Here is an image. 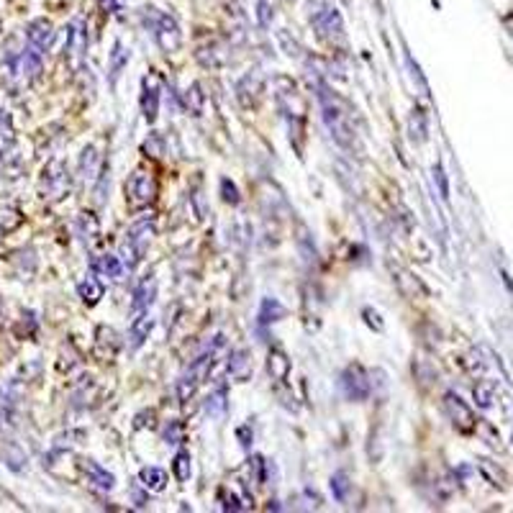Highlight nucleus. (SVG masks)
I'll list each match as a JSON object with an SVG mask.
<instances>
[{"mask_svg": "<svg viewBox=\"0 0 513 513\" xmlns=\"http://www.w3.org/2000/svg\"><path fill=\"white\" fill-rule=\"evenodd\" d=\"M480 473L485 475V477H488L493 485H503V482H505L503 473H500V470H498V467L493 465L490 459H480Z\"/></svg>", "mask_w": 513, "mask_h": 513, "instance_id": "2f4dec72", "label": "nucleus"}, {"mask_svg": "<svg viewBox=\"0 0 513 513\" xmlns=\"http://www.w3.org/2000/svg\"><path fill=\"white\" fill-rule=\"evenodd\" d=\"M172 473L180 482L190 480V475H193V459H190V452H177V454H174Z\"/></svg>", "mask_w": 513, "mask_h": 513, "instance_id": "cd10ccee", "label": "nucleus"}, {"mask_svg": "<svg viewBox=\"0 0 513 513\" xmlns=\"http://www.w3.org/2000/svg\"><path fill=\"white\" fill-rule=\"evenodd\" d=\"M126 64H128V49L124 47V41H116L111 57H108V75H111V82L119 80V75L124 72Z\"/></svg>", "mask_w": 513, "mask_h": 513, "instance_id": "b1692460", "label": "nucleus"}, {"mask_svg": "<svg viewBox=\"0 0 513 513\" xmlns=\"http://www.w3.org/2000/svg\"><path fill=\"white\" fill-rule=\"evenodd\" d=\"M229 375L234 380H244L249 375V355H246L244 349H239L234 352L229 359Z\"/></svg>", "mask_w": 513, "mask_h": 513, "instance_id": "bb28decb", "label": "nucleus"}, {"mask_svg": "<svg viewBox=\"0 0 513 513\" xmlns=\"http://www.w3.org/2000/svg\"><path fill=\"white\" fill-rule=\"evenodd\" d=\"M6 454H8V457H6V462H8L10 467H13V470H21V467H24V462H26V454L21 449H18L16 444H8V447H6Z\"/></svg>", "mask_w": 513, "mask_h": 513, "instance_id": "72a5a7b5", "label": "nucleus"}, {"mask_svg": "<svg viewBox=\"0 0 513 513\" xmlns=\"http://www.w3.org/2000/svg\"><path fill=\"white\" fill-rule=\"evenodd\" d=\"M444 410H447V416H449V421L454 424V429L457 431H462V434H470V431H475V426H477V421H475V413L473 408L467 406L462 398H459L457 393H447L444 395Z\"/></svg>", "mask_w": 513, "mask_h": 513, "instance_id": "0eeeda50", "label": "nucleus"}, {"mask_svg": "<svg viewBox=\"0 0 513 513\" xmlns=\"http://www.w3.org/2000/svg\"><path fill=\"white\" fill-rule=\"evenodd\" d=\"M154 234H157V221H154V216L151 214L136 218V221L128 226L126 241H124V257H126L128 267H134L136 262L142 260Z\"/></svg>", "mask_w": 513, "mask_h": 513, "instance_id": "7ed1b4c3", "label": "nucleus"}, {"mask_svg": "<svg viewBox=\"0 0 513 513\" xmlns=\"http://www.w3.org/2000/svg\"><path fill=\"white\" fill-rule=\"evenodd\" d=\"M390 272H393V283H395V288H398V292H401L403 298L416 300V298H426L429 295V290L424 288V283H421L413 272L398 267V265H390Z\"/></svg>", "mask_w": 513, "mask_h": 513, "instance_id": "9d476101", "label": "nucleus"}, {"mask_svg": "<svg viewBox=\"0 0 513 513\" xmlns=\"http://www.w3.org/2000/svg\"><path fill=\"white\" fill-rule=\"evenodd\" d=\"M157 195V182L147 170H134V174H128L126 180V200L134 208H144L149 205Z\"/></svg>", "mask_w": 513, "mask_h": 513, "instance_id": "20e7f679", "label": "nucleus"}, {"mask_svg": "<svg viewBox=\"0 0 513 513\" xmlns=\"http://www.w3.org/2000/svg\"><path fill=\"white\" fill-rule=\"evenodd\" d=\"M142 113L144 119L154 124L159 113V80L157 75H147L142 80Z\"/></svg>", "mask_w": 513, "mask_h": 513, "instance_id": "9b49d317", "label": "nucleus"}, {"mask_svg": "<svg viewBox=\"0 0 513 513\" xmlns=\"http://www.w3.org/2000/svg\"><path fill=\"white\" fill-rule=\"evenodd\" d=\"M237 434H239V439H244V442H241V444H244V447H249V442H252V439H249V426L239 429Z\"/></svg>", "mask_w": 513, "mask_h": 513, "instance_id": "58836bf2", "label": "nucleus"}, {"mask_svg": "<svg viewBox=\"0 0 513 513\" xmlns=\"http://www.w3.org/2000/svg\"><path fill=\"white\" fill-rule=\"evenodd\" d=\"M165 442L167 444H180L182 442V424L180 421H170V426L165 429Z\"/></svg>", "mask_w": 513, "mask_h": 513, "instance_id": "f704fd0d", "label": "nucleus"}, {"mask_svg": "<svg viewBox=\"0 0 513 513\" xmlns=\"http://www.w3.org/2000/svg\"><path fill=\"white\" fill-rule=\"evenodd\" d=\"M362 316H364V321H367V326H372V329L382 332V326H385V324H382V318H380L378 311H372V308H364Z\"/></svg>", "mask_w": 513, "mask_h": 513, "instance_id": "e433bc0d", "label": "nucleus"}, {"mask_svg": "<svg viewBox=\"0 0 513 513\" xmlns=\"http://www.w3.org/2000/svg\"><path fill=\"white\" fill-rule=\"evenodd\" d=\"M103 292H105V288H103V283L95 275H87L85 280L77 285V295L82 298L85 306H98L103 298Z\"/></svg>", "mask_w": 513, "mask_h": 513, "instance_id": "6ab92c4d", "label": "nucleus"}, {"mask_svg": "<svg viewBox=\"0 0 513 513\" xmlns=\"http://www.w3.org/2000/svg\"><path fill=\"white\" fill-rule=\"evenodd\" d=\"M260 95H262V77L257 75V72L246 75V77H241V82L237 85V98H239V103H241L244 108H252V105H257Z\"/></svg>", "mask_w": 513, "mask_h": 513, "instance_id": "f8f14e48", "label": "nucleus"}, {"mask_svg": "<svg viewBox=\"0 0 513 513\" xmlns=\"http://www.w3.org/2000/svg\"><path fill=\"white\" fill-rule=\"evenodd\" d=\"M54 26H52V21L49 18H34L31 24L26 26V39H29V47H34L36 52H49L52 49V44H54Z\"/></svg>", "mask_w": 513, "mask_h": 513, "instance_id": "1a4fd4ad", "label": "nucleus"}, {"mask_svg": "<svg viewBox=\"0 0 513 513\" xmlns=\"http://www.w3.org/2000/svg\"><path fill=\"white\" fill-rule=\"evenodd\" d=\"M290 359H288V355H285L283 349H272L267 357V372L272 375V380H277V382H285V380L290 378Z\"/></svg>", "mask_w": 513, "mask_h": 513, "instance_id": "f3484780", "label": "nucleus"}, {"mask_svg": "<svg viewBox=\"0 0 513 513\" xmlns=\"http://www.w3.org/2000/svg\"><path fill=\"white\" fill-rule=\"evenodd\" d=\"M221 193H223V200H226V203H231V205L239 203V190L231 180H221Z\"/></svg>", "mask_w": 513, "mask_h": 513, "instance_id": "c9c22d12", "label": "nucleus"}, {"mask_svg": "<svg viewBox=\"0 0 513 513\" xmlns=\"http://www.w3.org/2000/svg\"><path fill=\"white\" fill-rule=\"evenodd\" d=\"M82 473L87 475V482H93L98 490H113V485H116V477L108 470H103L98 462H93V459L82 462Z\"/></svg>", "mask_w": 513, "mask_h": 513, "instance_id": "4468645a", "label": "nucleus"}, {"mask_svg": "<svg viewBox=\"0 0 513 513\" xmlns=\"http://www.w3.org/2000/svg\"><path fill=\"white\" fill-rule=\"evenodd\" d=\"M313 29H316L318 39L329 41V44H341L344 41V21L336 8H321L313 16Z\"/></svg>", "mask_w": 513, "mask_h": 513, "instance_id": "423d86ee", "label": "nucleus"}, {"mask_svg": "<svg viewBox=\"0 0 513 513\" xmlns=\"http://www.w3.org/2000/svg\"><path fill=\"white\" fill-rule=\"evenodd\" d=\"M41 190H44V198H52V200L64 198V193L70 190V172H67V167H64L62 159H52V162L44 167Z\"/></svg>", "mask_w": 513, "mask_h": 513, "instance_id": "39448f33", "label": "nucleus"}, {"mask_svg": "<svg viewBox=\"0 0 513 513\" xmlns=\"http://www.w3.org/2000/svg\"><path fill=\"white\" fill-rule=\"evenodd\" d=\"M185 105H188V111L193 113V116H200V113H203L205 95L200 93V85H198V82H193V85L188 87V93H185Z\"/></svg>", "mask_w": 513, "mask_h": 513, "instance_id": "c85d7f7f", "label": "nucleus"}, {"mask_svg": "<svg viewBox=\"0 0 513 513\" xmlns=\"http://www.w3.org/2000/svg\"><path fill=\"white\" fill-rule=\"evenodd\" d=\"M372 382L367 380V372L359 364H349L347 370L341 372V390L349 401H364L370 395Z\"/></svg>", "mask_w": 513, "mask_h": 513, "instance_id": "6e6552de", "label": "nucleus"}, {"mask_svg": "<svg viewBox=\"0 0 513 513\" xmlns=\"http://www.w3.org/2000/svg\"><path fill=\"white\" fill-rule=\"evenodd\" d=\"M151 329H154V318L144 311V313H139V316L131 321V326H128V344L134 349H139L144 344V341L149 339Z\"/></svg>", "mask_w": 513, "mask_h": 513, "instance_id": "ddd939ff", "label": "nucleus"}, {"mask_svg": "<svg viewBox=\"0 0 513 513\" xmlns=\"http://www.w3.org/2000/svg\"><path fill=\"white\" fill-rule=\"evenodd\" d=\"M139 480H142L144 488L151 490V493H162V490L167 488L170 477H167V473L162 470V467H142Z\"/></svg>", "mask_w": 513, "mask_h": 513, "instance_id": "412c9836", "label": "nucleus"}, {"mask_svg": "<svg viewBox=\"0 0 513 513\" xmlns=\"http://www.w3.org/2000/svg\"><path fill=\"white\" fill-rule=\"evenodd\" d=\"M144 18H147V26H149L151 34H154L157 47L162 49L165 54H174V52L182 47V29L170 13H159L157 8H147Z\"/></svg>", "mask_w": 513, "mask_h": 513, "instance_id": "f03ea898", "label": "nucleus"}, {"mask_svg": "<svg viewBox=\"0 0 513 513\" xmlns=\"http://www.w3.org/2000/svg\"><path fill=\"white\" fill-rule=\"evenodd\" d=\"M318 103H321L326 128L341 147H349L355 142V126H352V113H349L347 103L339 95H334L326 85H318Z\"/></svg>", "mask_w": 513, "mask_h": 513, "instance_id": "f257e3e1", "label": "nucleus"}, {"mask_svg": "<svg viewBox=\"0 0 513 513\" xmlns=\"http://www.w3.org/2000/svg\"><path fill=\"white\" fill-rule=\"evenodd\" d=\"M154 295H157V283H154V280H142L139 288L134 290V303H131V308H134L136 313L149 311V306L154 303Z\"/></svg>", "mask_w": 513, "mask_h": 513, "instance_id": "aec40b11", "label": "nucleus"}, {"mask_svg": "<svg viewBox=\"0 0 513 513\" xmlns=\"http://www.w3.org/2000/svg\"><path fill=\"white\" fill-rule=\"evenodd\" d=\"M431 174H434V182L439 185V195H442L444 200H449V180H447V172H444V167L442 165H434Z\"/></svg>", "mask_w": 513, "mask_h": 513, "instance_id": "473e14b6", "label": "nucleus"}, {"mask_svg": "<svg viewBox=\"0 0 513 513\" xmlns=\"http://www.w3.org/2000/svg\"><path fill=\"white\" fill-rule=\"evenodd\" d=\"M288 316L285 306L277 298H265L260 306V324H275V321H283Z\"/></svg>", "mask_w": 513, "mask_h": 513, "instance_id": "5701e85b", "label": "nucleus"}, {"mask_svg": "<svg viewBox=\"0 0 513 513\" xmlns=\"http://www.w3.org/2000/svg\"><path fill=\"white\" fill-rule=\"evenodd\" d=\"M144 151H151V157H162V139H151L144 144Z\"/></svg>", "mask_w": 513, "mask_h": 513, "instance_id": "4c0bfd02", "label": "nucleus"}, {"mask_svg": "<svg viewBox=\"0 0 513 513\" xmlns=\"http://www.w3.org/2000/svg\"><path fill=\"white\" fill-rule=\"evenodd\" d=\"M205 413L211 416V419H223L226 416V408H229V401H226V390L218 387L216 393H211L205 398Z\"/></svg>", "mask_w": 513, "mask_h": 513, "instance_id": "393cba45", "label": "nucleus"}, {"mask_svg": "<svg viewBox=\"0 0 513 513\" xmlns=\"http://www.w3.org/2000/svg\"><path fill=\"white\" fill-rule=\"evenodd\" d=\"M496 390H498V385L493 380H480V382L475 385V393H473L477 406H480V408H490L493 401H496Z\"/></svg>", "mask_w": 513, "mask_h": 513, "instance_id": "a878e982", "label": "nucleus"}, {"mask_svg": "<svg viewBox=\"0 0 513 513\" xmlns=\"http://www.w3.org/2000/svg\"><path fill=\"white\" fill-rule=\"evenodd\" d=\"M272 18H275V3L272 0H260L257 3V21H260V26L267 29L272 24Z\"/></svg>", "mask_w": 513, "mask_h": 513, "instance_id": "c756f323", "label": "nucleus"}, {"mask_svg": "<svg viewBox=\"0 0 513 513\" xmlns=\"http://www.w3.org/2000/svg\"><path fill=\"white\" fill-rule=\"evenodd\" d=\"M103 3V8H111V10H116V0H101Z\"/></svg>", "mask_w": 513, "mask_h": 513, "instance_id": "ea45409f", "label": "nucleus"}, {"mask_svg": "<svg viewBox=\"0 0 513 513\" xmlns=\"http://www.w3.org/2000/svg\"><path fill=\"white\" fill-rule=\"evenodd\" d=\"M101 165L103 159L101 154H98V147H85L82 149V154H80V177L82 180H95L98 177V172H101Z\"/></svg>", "mask_w": 513, "mask_h": 513, "instance_id": "2eb2a0df", "label": "nucleus"}, {"mask_svg": "<svg viewBox=\"0 0 513 513\" xmlns=\"http://www.w3.org/2000/svg\"><path fill=\"white\" fill-rule=\"evenodd\" d=\"M95 269L103 272L105 277H111V280H124V272H126L121 257H116V254H103V257H98L95 260Z\"/></svg>", "mask_w": 513, "mask_h": 513, "instance_id": "4be33fe9", "label": "nucleus"}, {"mask_svg": "<svg viewBox=\"0 0 513 513\" xmlns=\"http://www.w3.org/2000/svg\"><path fill=\"white\" fill-rule=\"evenodd\" d=\"M349 488H352V485H349L347 475H344V473H336L332 477V493H334V498H336V500H347Z\"/></svg>", "mask_w": 513, "mask_h": 513, "instance_id": "7c9ffc66", "label": "nucleus"}, {"mask_svg": "<svg viewBox=\"0 0 513 513\" xmlns=\"http://www.w3.org/2000/svg\"><path fill=\"white\" fill-rule=\"evenodd\" d=\"M408 139L413 144H424L429 139V116L424 108H413L408 119Z\"/></svg>", "mask_w": 513, "mask_h": 513, "instance_id": "dca6fc26", "label": "nucleus"}, {"mask_svg": "<svg viewBox=\"0 0 513 513\" xmlns=\"http://www.w3.org/2000/svg\"><path fill=\"white\" fill-rule=\"evenodd\" d=\"M77 234L85 244L98 241V237H101V221H98V216L90 214V211H82L77 216Z\"/></svg>", "mask_w": 513, "mask_h": 513, "instance_id": "a211bd4d", "label": "nucleus"}]
</instances>
